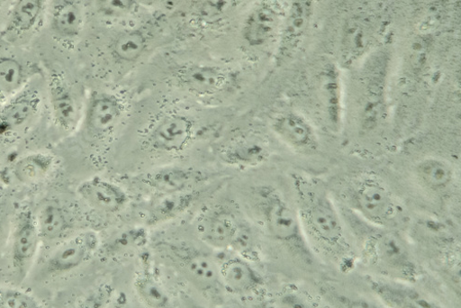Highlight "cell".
Segmentation results:
<instances>
[{
	"instance_id": "603a6c76",
	"label": "cell",
	"mask_w": 461,
	"mask_h": 308,
	"mask_svg": "<svg viewBox=\"0 0 461 308\" xmlns=\"http://www.w3.org/2000/svg\"><path fill=\"white\" fill-rule=\"evenodd\" d=\"M204 187L182 194L156 195L148 204V225H158L175 220L195 205L204 195Z\"/></svg>"
},
{
	"instance_id": "8fae6325",
	"label": "cell",
	"mask_w": 461,
	"mask_h": 308,
	"mask_svg": "<svg viewBox=\"0 0 461 308\" xmlns=\"http://www.w3.org/2000/svg\"><path fill=\"white\" fill-rule=\"evenodd\" d=\"M217 258L220 284L223 293L250 296L263 290L265 279L250 259L237 253Z\"/></svg>"
},
{
	"instance_id": "9c48e42d",
	"label": "cell",
	"mask_w": 461,
	"mask_h": 308,
	"mask_svg": "<svg viewBox=\"0 0 461 308\" xmlns=\"http://www.w3.org/2000/svg\"><path fill=\"white\" fill-rule=\"evenodd\" d=\"M213 174L183 167H166L139 175L136 181L156 195L182 194L203 187Z\"/></svg>"
},
{
	"instance_id": "74e56055",
	"label": "cell",
	"mask_w": 461,
	"mask_h": 308,
	"mask_svg": "<svg viewBox=\"0 0 461 308\" xmlns=\"http://www.w3.org/2000/svg\"><path fill=\"white\" fill-rule=\"evenodd\" d=\"M96 13L104 18H122L132 14L138 8L131 0H104L95 3Z\"/></svg>"
},
{
	"instance_id": "2e32d148",
	"label": "cell",
	"mask_w": 461,
	"mask_h": 308,
	"mask_svg": "<svg viewBox=\"0 0 461 308\" xmlns=\"http://www.w3.org/2000/svg\"><path fill=\"white\" fill-rule=\"evenodd\" d=\"M313 2H294L285 13L278 36L277 61L292 59L300 49L313 22Z\"/></svg>"
},
{
	"instance_id": "30bf717a",
	"label": "cell",
	"mask_w": 461,
	"mask_h": 308,
	"mask_svg": "<svg viewBox=\"0 0 461 308\" xmlns=\"http://www.w3.org/2000/svg\"><path fill=\"white\" fill-rule=\"evenodd\" d=\"M376 57L366 69L359 100V118L361 125L366 130L376 128L386 113L385 82L386 63Z\"/></svg>"
},
{
	"instance_id": "52a82bcc",
	"label": "cell",
	"mask_w": 461,
	"mask_h": 308,
	"mask_svg": "<svg viewBox=\"0 0 461 308\" xmlns=\"http://www.w3.org/2000/svg\"><path fill=\"white\" fill-rule=\"evenodd\" d=\"M48 104L51 120L62 132L71 133L82 124L85 109L59 71H53L49 77Z\"/></svg>"
},
{
	"instance_id": "83f0119b",
	"label": "cell",
	"mask_w": 461,
	"mask_h": 308,
	"mask_svg": "<svg viewBox=\"0 0 461 308\" xmlns=\"http://www.w3.org/2000/svg\"><path fill=\"white\" fill-rule=\"evenodd\" d=\"M220 157L228 166L253 168L263 164L270 156L267 147L258 139H240L220 151Z\"/></svg>"
},
{
	"instance_id": "ab89813d",
	"label": "cell",
	"mask_w": 461,
	"mask_h": 308,
	"mask_svg": "<svg viewBox=\"0 0 461 308\" xmlns=\"http://www.w3.org/2000/svg\"><path fill=\"white\" fill-rule=\"evenodd\" d=\"M229 3L207 2L197 9L199 18L208 23L219 22L223 18L229 9Z\"/></svg>"
},
{
	"instance_id": "6da1fadb",
	"label": "cell",
	"mask_w": 461,
	"mask_h": 308,
	"mask_svg": "<svg viewBox=\"0 0 461 308\" xmlns=\"http://www.w3.org/2000/svg\"><path fill=\"white\" fill-rule=\"evenodd\" d=\"M293 184L303 233L314 253L318 249L334 261H349L354 252L348 231L325 187L300 176L294 177Z\"/></svg>"
},
{
	"instance_id": "4316f807",
	"label": "cell",
	"mask_w": 461,
	"mask_h": 308,
	"mask_svg": "<svg viewBox=\"0 0 461 308\" xmlns=\"http://www.w3.org/2000/svg\"><path fill=\"white\" fill-rule=\"evenodd\" d=\"M56 160L47 152H32L17 159L10 168L12 181L20 186H32L44 182L53 172Z\"/></svg>"
},
{
	"instance_id": "7402d4cb",
	"label": "cell",
	"mask_w": 461,
	"mask_h": 308,
	"mask_svg": "<svg viewBox=\"0 0 461 308\" xmlns=\"http://www.w3.org/2000/svg\"><path fill=\"white\" fill-rule=\"evenodd\" d=\"M133 285L138 299L146 308H176V300L151 265L148 254L140 258Z\"/></svg>"
},
{
	"instance_id": "e0dca14e",
	"label": "cell",
	"mask_w": 461,
	"mask_h": 308,
	"mask_svg": "<svg viewBox=\"0 0 461 308\" xmlns=\"http://www.w3.org/2000/svg\"><path fill=\"white\" fill-rule=\"evenodd\" d=\"M366 283L375 298L386 308H442L429 294L408 282L367 277Z\"/></svg>"
},
{
	"instance_id": "f35d334b",
	"label": "cell",
	"mask_w": 461,
	"mask_h": 308,
	"mask_svg": "<svg viewBox=\"0 0 461 308\" xmlns=\"http://www.w3.org/2000/svg\"><path fill=\"white\" fill-rule=\"evenodd\" d=\"M272 303L276 308H318L309 297L293 288L282 292Z\"/></svg>"
},
{
	"instance_id": "d6986e66",
	"label": "cell",
	"mask_w": 461,
	"mask_h": 308,
	"mask_svg": "<svg viewBox=\"0 0 461 308\" xmlns=\"http://www.w3.org/2000/svg\"><path fill=\"white\" fill-rule=\"evenodd\" d=\"M285 13L274 3H262L254 7L243 23V41L253 49L270 44L279 36Z\"/></svg>"
},
{
	"instance_id": "ac0fdd59",
	"label": "cell",
	"mask_w": 461,
	"mask_h": 308,
	"mask_svg": "<svg viewBox=\"0 0 461 308\" xmlns=\"http://www.w3.org/2000/svg\"><path fill=\"white\" fill-rule=\"evenodd\" d=\"M41 241L34 213L28 210L22 211L15 218L11 249L14 271L21 277H24L30 271Z\"/></svg>"
},
{
	"instance_id": "484cf974",
	"label": "cell",
	"mask_w": 461,
	"mask_h": 308,
	"mask_svg": "<svg viewBox=\"0 0 461 308\" xmlns=\"http://www.w3.org/2000/svg\"><path fill=\"white\" fill-rule=\"evenodd\" d=\"M412 174L416 183L422 189L436 195L447 194L455 182V171L452 166L436 158H429L416 163Z\"/></svg>"
},
{
	"instance_id": "f6af8a7d",
	"label": "cell",
	"mask_w": 461,
	"mask_h": 308,
	"mask_svg": "<svg viewBox=\"0 0 461 308\" xmlns=\"http://www.w3.org/2000/svg\"><path fill=\"white\" fill-rule=\"evenodd\" d=\"M5 4H6V3H5V2H0V12H2V11H3V9L5 8Z\"/></svg>"
},
{
	"instance_id": "4dcf8cb0",
	"label": "cell",
	"mask_w": 461,
	"mask_h": 308,
	"mask_svg": "<svg viewBox=\"0 0 461 308\" xmlns=\"http://www.w3.org/2000/svg\"><path fill=\"white\" fill-rule=\"evenodd\" d=\"M373 41L372 28L360 19L346 23L340 38V50L345 61H353L363 56Z\"/></svg>"
},
{
	"instance_id": "60d3db41",
	"label": "cell",
	"mask_w": 461,
	"mask_h": 308,
	"mask_svg": "<svg viewBox=\"0 0 461 308\" xmlns=\"http://www.w3.org/2000/svg\"><path fill=\"white\" fill-rule=\"evenodd\" d=\"M176 300V308H210L194 295L183 292Z\"/></svg>"
},
{
	"instance_id": "d4e9b609",
	"label": "cell",
	"mask_w": 461,
	"mask_h": 308,
	"mask_svg": "<svg viewBox=\"0 0 461 308\" xmlns=\"http://www.w3.org/2000/svg\"><path fill=\"white\" fill-rule=\"evenodd\" d=\"M47 3L41 0H20L12 7L4 31L8 41L15 42L32 33L41 25Z\"/></svg>"
},
{
	"instance_id": "cb8c5ba5",
	"label": "cell",
	"mask_w": 461,
	"mask_h": 308,
	"mask_svg": "<svg viewBox=\"0 0 461 308\" xmlns=\"http://www.w3.org/2000/svg\"><path fill=\"white\" fill-rule=\"evenodd\" d=\"M84 4L73 0H58L50 9V28L60 41H73L78 38L85 27Z\"/></svg>"
},
{
	"instance_id": "f546056e",
	"label": "cell",
	"mask_w": 461,
	"mask_h": 308,
	"mask_svg": "<svg viewBox=\"0 0 461 308\" xmlns=\"http://www.w3.org/2000/svg\"><path fill=\"white\" fill-rule=\"evenodd\" d=\"M25 65L17 58L0 57V104L16 96L30 85Z\"/></svg>"
},
{
	"instance_id": "9a60e30c",
	"label": "cell",
	"mask_w": 461,
	"mask_h": 308,
	"mask_svg": "<svg viewBox=\"0 0 461 308\" xmlns=\"http://www.w3.org/2000/svg\"><path fill=\"white\" fill-rule=\"evenodd\" d=\"M194 133L195 124L186 115L170 113L150 127L146 140L153 150L176 154L189 145Z\"/></svg>"
},
{
	"instance_id": "ba28073f",
	"label": "cell",
	"mask_w": 461,
	"mask_h": 308,
	"mask_svg": "<svg viewBox=\"0 0 461 308\" xmlns=\"http://www.w3.org/2000/svg\"><path fill=\"white\" fill-rule=\"evenodd\" d=\"M101 246L95 231H84L61 242L48 257L46 272L50 276H63L75 271L90 261Z\"/></svg>"
},
{
	"instance_id": "d590c367",
	"label": "cell",
	"mask_w": 461,
	"mask_h": 308,
	"mask_svg": "<svg viewBox=\"0 0 461 308\" xmlns=\"http://www.w3.org/2000/svg\"><path fill=\"white\" fill-rule=\"evenodd\" d=\"M114 298L113 285L103 283L90 290L74 308H109Z\"/></svg>"
},
{
	"instance_id": "44dd1931",
	"label": "cell",
	"mask_w": 461,
	"mask_h": 308,
	"mask_svg": "<svg viewBox=\"0 0 461 308\" xmlns=\"http://www.w3.org/2000/svg\"><path fill=\"white\" fill-rule=\"evenodd\" d=\"M77 194L93 209L110 214L120 213L129 203L127 192L122 186L98 177L80 184Z\"/></svg>"
},
{
	"instance_id": "3957f363",
	"label": "cell",
	"mask_w": 461,
	"mask_h": 308,
	"mask_svg": "<svg viewBox=\"0 0 461 308\" xmlns=\"http://www.w3.org/2000/svg\"><path fill=\"white\" fill-rule=\"evenodd\" d=\"M253 200L268 236L298 260L313 264L317 255L305 238L298 211L282 192L273 186H258Z\"/></svg>"
},
{
	"instance_id": "ee69618b",
	"label": "cell",
	"mask_w": 461,
	"mask_h": 308,
	"mask_svg": "<svg viewBox=\"0 0 461 308\" xmlns=\"http://www.w3.org/2000/svg\"><path fill=\"white\" fill-rule=\"evenodd\" d=\"M258 308H276L272 302H266L260 303Z\"/></svg>"
},
{
	"instance_id": "bcb514c9",
	"label": "cell",
	"mask_w": 461,
	"mask_h": 308,
	"mask_svg": "<svg viewBox=\"0 0 461 308\" xmlns=\"http://www.w3.org/2000/svg\"><path fill=\"white\" fill-rule=\"evenodd\" d=\"M2 160H3V154H2V152H0V164H2Z\"/></svg>"
},
{
	"instance_id": "e575fe53",
	"label": "cell",
	"mask_w": 461,
	"mask_h": 308,
	"mask_svg": "<svg viewBox=\"0 0 461 308\" xmlns=\"http://www.w3.org/2000/svg\"><path fill=\"white\" fill-rule=\"evenodd\" d=\"M0 308H44L40 300L22 289L0 285Z\"/></svg>"
},
{
	"instance_id": "277c9868",
	"label": "cell",
	"mask_w": 461,
	"mask_h": 308,
	"mask_svg": "<svg viewBox=\"0 0 461 308\" xmlns=\"http://www.w3.org/2000/svg\"><path fill=\"white\" fill-rule=\"evenodd\" d=\"M344 206L367 223L399 230L405 214L390 187L380 178L362 175L344 188Z\"/></svg>"
},
{
	"instance_id": "b9f144b4",
	"label": "cell",
	"mask_w": 461,
	"mask_h": 308,
	"mask_svg": "<svg viewBox=\"0 0 461 308\" xmlns=\"http://www.w3.org/2000/svg\"><path fill=\"white\" fill-rule=\"evenodd\" d=\"M8 235V220L4 213H0V244H3Z\"/></svg>"
},
{
	"instance_id": "8d00e7d4",
	"label": "cell",
	"mask_w": 461,
	"mask_h": 308,
	"mask_svg": "<svg viewBox=\"0 0 461 308\" xmlns=\"http://www.w3.org/2000/svg\"><path fill=\"white\" fill-rule=\"evenodd\" d=\"M147 242V232L143 228H132L124 231L115 238L108 249L112 253L121 254L142 247Z\"/></svg>"
},
{
	"instance_id": "7a4b0ae2",
	"label": "cell",
	"mask_w": 461,
	"mask_h": 308,
	"mask_svg": "<svg viewBox=\"0 0 461 308\" xmlns=\"http://www.w3.org/2000/svg\"><path fill=\"white\" fill-rule=\"evenodd\" d=\"M339 210L345 225L352 230L364 257L373 265L397 276L396 280L408 282L417 275L415 257L399 230L371 225L344 206Z\"/></svg>"
},
{
	"instance_id": "ffe728a7",
	"label": "cell",
	"mask_w": 461,
	"mask_h": 308,
	"mask_svg": "<svg viewBox=\"0 0 461 308\" xmlns=\"http://www.w3.org/2000/svg\"><path fill=\"white\" fill-rule=\"evenodd\" d=\"M272 128L284 143L296 151L311 153L320 148L314 127L300 113L286 112L278 115Z\"/></svg>"
},
{
	"instance_id": "5bb4252c",
	"label": "cell",
	"mask_w": 461,
	"mask_h": 308,
	"mask_svg": "<svg viewBox=\"0 0 461 308\" xmlns=\"http://www.w3.org/2000/svg\"><path fill=\"white\" fill-rule=\"evenodd\" d=\"M124 113L122 100L115 95L95 92L85 108L83 122L87 134L95 140H104L114 131Z\"/></svg>"
},
{
	"instance_id": "836d02e7",
	"label": "cell",
	"mask_w": 461,
	"mask_h": 308,
	"mask_svg": "<svg viewBox=\"0 0 461 308\" xmlns=\"http://www.w3.org/2000/svg\"><path fill=\"white\" fill-rule=\"evenodd\" d=\"M322 295L332 308H386L368 298L345 294L332 288H323Z\"/></svg>"
},
{
	"instance_id": "1f68e13d",
	"label": "cell",
	"mask_w": 461,
	"mask_h": 308,
	"mask_svg": "<svg viewBox=\"0 0 461 308\" xmlns=\"http://www.w3.org/2000/svg\"><path fill=\"white\" fill-rule=\"evenodd\" d=\"M149 47V37L141 29H129L114 37L110 45L112 58L120 63H134L143 57Z\"/></svg>"
},
{
	"instance_id": "d6a6232c",
	"label": "cell",
	"mask_w": 461,
	"mask_h": 308,
	"mask_svg": "<svg viewBox=\"0 0 461 308\" xmlns=\"http://www.w3.org/2000/svg\"><path fill=\"white\" fill-rule=\"evenodd\" d=\"M321 96L330 125L338 128L341 120V93L339 76L334 66L322 73Z\"/></svg>"
},
{
	"instance_id": "7bdbcfd3",
	"label": "cell",
	"mask_w": 461,
	"mask_h": 308,
	"mask_svg": "<svg viewBox=\"0 0 461 308\" xmlns=\"http://www.w3.org/2000/svg\"><path fill=\"white\" fill-rule=\"evenodd\" d=\"M109 308H131V307H130L125 297H122L120 299L115 297Z\"/></svg>"
},
{
	"instance_id": "8992f818",
	"label": "cell",
	"mask_w": 461,
	"mask_h": 308,
	"mask_svg": "<svg viewBox=\"0 0 461 308\" xmlns=\"http://www.w3.org/2000/svg\"><path fill=\"white\" fill-rule=\"evenodd\" d=\"M43 106L41 91L31 85L0 104V140L12 142L26 136L40 122Z\"/></svg>"
},
{
	"instance_id": "4fadbf2b",
	"label": "cell",
	"mask_w": 461,
	"mask_h": 308,
	"mask_svg": "<svg viewBox=\"0 0 461 308\" xmlns=\"http://www.w3.org/2000/svg\"><path fill=\"white\" fill-rule=\"evenodd\" d=\"M234 213L224 208L208 210L195 221L199 240L215 250L233 249L242 224Z\"/></svg>"
},
{
	"instance_id": "5b68a950",
	"label": "cell",
	"mask_w": 461,
	"mask_h": 308,
	"mask_svg": "<svg viewBox=\"0 0 461 308\" xmlns=\"http://www.w3.org/2000/svg\"><path fill=\"white\" fill-rule=\"evenodd\" d=\"M155 249L167 264L206 298L217 299L223 293L218 258L209 251L181 241H160Z\"/></svg>"
},
{
	"instance_id": "7c38bea8",
	"label": "cell",
	"mask_w": 461,
	"mask_h": 308,
	"mask_svg": "<svg viewBox=\"0 0 461 308\" xmlns=\"http://www.w3.org/2000/svg\"><path fill=\"white\" fill-rule=\"evenodd\" d=\"M174 78L183 90L199 97L223 93L234 83L232 74L224 68L199 63L179 68L175 71Z\"/></svg>"
},
{
	"instance_id": "f1b7e54d",
	"label": "cell",
	"mask_w": 461,
	"mask_h": 308,
	"mask_svg": "<svg viewBox=\"0 0 461 308\" xmlns=\"http://www.w3.org/2000/svg\"><path fill=\"white\" fill-rule=\"evenodd\" d=\"M34 219L42 240L57 241L64 239L72 228V222L66 211L56 204L43 205Z\"/></svg>"
}]
</instances>
